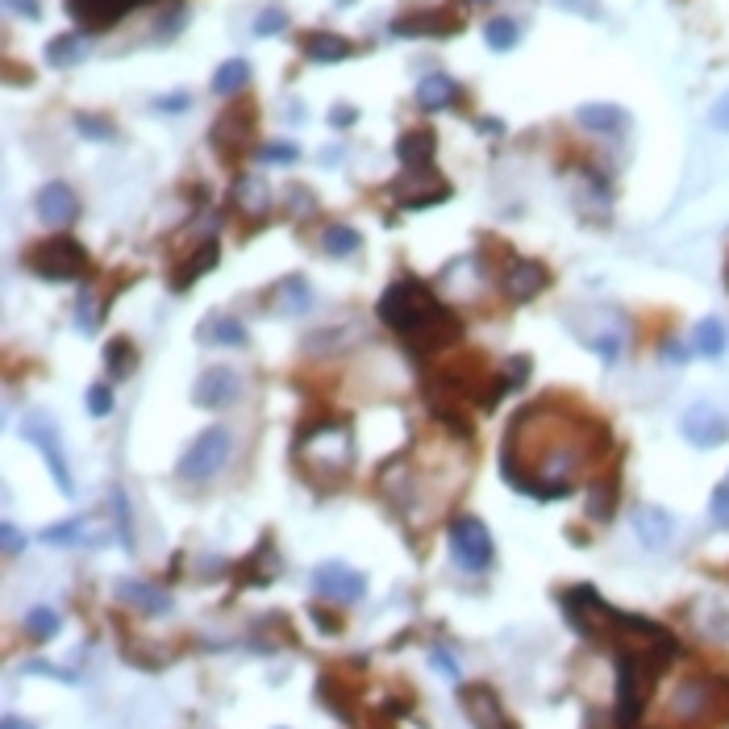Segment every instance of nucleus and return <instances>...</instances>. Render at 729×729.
Segmentation results:
<instances>
[{
    "label": "nucleus",
    "instance_id": "obj_1",
    "mask_svg": "<svg viewBox=\"0 0 729 729\" xmlns=\"http://www.w3.org/2000/svg\"><path fill=\"white\" fill-rule=\"evenodd\" d=\"M609 450V425L563 397H542L525 404L509 425L500 442V475L513 493L550 505L575 493L580 475L588 467L596 471Z\"/></svg>",
    "mask_w": 729,
    "mask_h": 729
},
{
    "label": "nucleus",
    "instance_id": "obj_2",
    "mask_svg": "<svg viewBox=\"0 0 729 729\" xmlns=\"http://www.w3.org/2000/svg\"><path fill=\"white\" fill-rule=\"evenodd\" d=\"M376 317L384 330L397 333V342L413 359H434L463 342V317L447 301H438V292L417 276H400L388 283Z\"/></svg>",
    "mask_w": 729,
    "mask_h": 729
},
{
    "label": "nucleus",
    "instance_id": "obj_3",
    "mask_svg": "<svg viewBox=\"0 0 729 729\" xmlns=\"http://www.w3.org/2000/svg\"><path fill=\"white\" fill-rule=\"evenodd\" d=\"M422 384L447 392V397H454L459 404H475L479 413H493L496 404L513 392L505 367H493L479 351H463L459 359L442 363L438 372H429Z\"/></svg>",
    "mask_w": 729,
    "mask_h": 729
},
{
    "label": "nucleus",
    "instance_id": "obj_4",
    "mask_svg": "<svg viewBox=\"0 0 729 729\" xmlns=\"http://www.w3.org/2000/svg\"><path fill=\"white\" fill-rule=\"evenodd\" d=\"M22 267L29 276H38V280H47V283H84L93 276V255L84 251L80 238L54 230V234L38 238V242L25 246Z\"/></svg>",
    "mask_w": 729,
    "mask_h": 729
},
{
    "label": "nucleus",
    "instance_id": "obj_5",
    "mask_svg": "<svg viewBox=\"0 0 729 729\" xmlns=\"http://www.w3.org/2000/svg\"><path fill=\"white\" fill-rule=\"evenodd\" d=\"M230 450H234L230 429H226V425H209V429H201V434L192 438V447L180 454L175 475H180L184 484H205V479H212L217 471L226 467Z\"/></svg>",
    "mask_w": 729,
    "mask_h": 729
},
{
    "label": "nucleus",
    "instance_id": "obj_6",
    "mask_svg": "<svg viewBox=\"0 0 729 729\" xmlns=\"http://www.w3.org/2000/svg\"><path fill=\"white\" fill-rule=\"evenodd\" d=\"M392 201L400 209L417 212V209H434V205H447L450 201V180L438 175L434 163H417V167H404L397 180L388 184Z\"/></svg>",
    "mask_w": 729,
    "mask_h": 729
},
{
    "label": "nucleus",
    "instance_id": "obj_7",
    "mask_svg": "<svg viewBox=\"0 0 729 729\" xmlns=\"http://www.w3.org/2000/svg\"><path fill=\"white\" fill-rule=\"evenodd\" d=\"M22 438L29 447L42 450V459H47L50 467V479L59 484V493L63 496H75V479H71V467H68V454H63V442H59V425L50 413L42 409H29L22 417Z\"/></svg>",
    "mask_w": 729,
    "mask_h": 729
},
{
    "label": "nucleus",
    "instance_id": "obj_8",
    "mask_svg": "<svg viewBox=\"0 0 729 729\" xmlns=\"http://www.w3.org/2000/svg\"><path fill=\"white\" fill-rule=\"evenodd\" d=\"M354 667H363V659L354 663H330L317 676V705L333 713L338 721H359V683H354Z\"/></svg>",
    "mask_w": 729,
    "mask_h": 729
},
{
    "label": "nucleus",
    "instance_id": "obj_9",
    "mask_svg": "<svg viewBox=\"0 0 729 729\" xmlns=\"http://www.w3.org/2000/svg\"><path fill=\"white\" fill-rule=\"evenodd\" d=\"M255 130H259V109L251 100H230V109L212 125V146L221 155H230V159H242L246 150H259L255 138H251Z\"/></svg>",
    "mask_w": 729,
    "mask_h": 729
},
{
    "label": "nucleus",
    "instance_id": "obj_10",
    "mask_svg": "<svg viewBox=\"0 0 729 729\" xmlns=\"http://www.w3.org/2000/svg\"><path fill=\"white\" fill-rule=\"evenodd\" d=\"M450 555H454V563L463 567V571H471V575L488 571V567H493V534H488V525L479 518L450 521Z\"/></svg>",
    "mask_w": 729,
    "mask_h": 729
},
{
    "label": "nucleus",
    "instance_id": "obj_11",
    "mask_svg": "<svg viewBox=\"0 0 729 729\" xmlns=\"http://www.w3.org/2000/svg\"><path fill=\"white\" fill-rule=\"evenodd\" d=\"M467 25V13L459 4H442V9H417V13H404L388 25L392 38H454L459 29Z\"/></svg>",
    "mask_w": 729,
    "mask_h": 729
},
{
    "label": "nucleus",
    "instance_id": "obj_12",
    "mask_svg": "<svg viewBox=\"0 0 729 729\" xmlns=\"http://www.w3.org/2000/svg\"><path fill=\"white\" fill-rule=\"evenodd\" d=\"M459 705H463V713H467V721L475 729H521L509 717V708H505L493 683H463L459 688Z\"/></svg>",
    "mask_w": 729,
    "mask_h": 729
},
{
    "label": "nucleus",
    "instance_id": "obj_13",
    "mask_svg": "<svg viewBox=\"0 0 729 729\" xmlns=\"http://www.w3.org/2000/svg\"><path fill=\"white\" fill-rule=\"evenodd\" d=\"M680 429H683V438L701 450H713V447H721V442H729V417L713 400H692V404L683 409Z\"/></svg>",
    "mask_w": 729,
    "mask_h": 729
},
{
    "label": "nucleus",
    "instance_id": "obj_14",
    "mask_svg": "<svg viewBox=\"0 0 729 729\" xmlns=\"http://www.w3.org/2000/svg\"><path fill=\"white\" fill-rule=\"evenodd\" d=\"M313 592H317L321 600H333V605H354V600H363V592H367V575L347 563H338V559H330V563L313 567Z\"/></svg>",
    "mask_w": 729,
    "mask_h": 729
},
{
    "label": "nucleus",
    "instance_id": "obj_15",
    "mask_svg": "<svg viewBox=\"0 0 729 729\" xmlns=\"http://www.w3.org/2000/svg\"><path fill=\"white\" fill-rule=\"evenodd\" d=\"M500 288H505V296L513 301V305H530V301H538L542 292L550 288V267L538 259H509V267L500 271Z\"/></svg>",
    "mask_w": 729,
    "mask_h": 729
},
{
    "label": "nucleus",
    "instance_id": "obj_16",
    "mask_svg": "<svg viewBox=\"0 0 729 729\" xmlns=\"http://www.w3.org/2000/svg\"><path fill=\"white\" fill-rule=\"evenodd\" d=\"M142 4H150V0H68V13L80 22V34L84 29L100 34V29H113L121 17L138 13Z\"/></svg>",
    "mask_w": 729,
    "mask_h": 729
},
{
    "label": "nucleus",
    "instance_id": "obj_17",
    "mask_svg": "<svg viewBox=\"0 0 729 729\" xmlns=\"http://www.w3.org/2000/svg\"><path fill=\"white\" fill-rule=\"evenodd\" d=\"M34 212H38V221L47 230H68L71 221L80 217V196L63 180H50V184L34 192Z\"/></svg>",
    "mask_w": 729,
    "mask_h": 729
},
{
    "label": "nucleus",
    "instance_id": "obj_18",
    "mask_svg": "<svg viewBox=\"0 0 729 729\" xmlns=\"http://www.w3.org/2000/svg\"><path fill=\"white\" fill-rule=\"evenodd\" d=\"M242 397V376H238L234 367H205L201 379L192 384V400H196V409H226V404H234Z\"/></svg>",
    "mask_w": 729,
    "mask_h": 729
},
{
    "label": "nucleus",
    "instance_id": "obj_19",
    "mask_svg": "<svg viewBox=\"0 0 729 729\" xmlns=\"http://www.w3.org/2000/svg\"><path fill=\"white\" fill-rule=\"evenodd\" d=\"M230 575H234V588H267L276 575H280V555H276V538L271 534H263L259 546L242 559V563L230 567Z\"/></svg>",
    "mask_w": 729,
    "mask_h": 729
},
{
    "label": "nucleus",
    "instance_id": "obj_20",
    "mask_svg": "<svg viewBox=\"0 0 729 729\" xmlns=\"http://www.w3.org/2000/svg\"><path fill=\"white\" fill-rule=\"evenodd\" d=\"M617 505H621V467L612 459L605 471H592V484H588V518L596 525L617 518Z\"/></svg>",
    "mask_w": 729,
    "mask_h": 729
},
{
    "label": "nucleus",
    "instance_id": "obj_21",
    "mask_svg": "<svg viewBox=\"0 0 729 729\" xmlns=\"http://www.w3.org/2000/svg\"><path fill=\"white\" fill-rule=\"evenodd\" d=\"M217 259H221V238L209 234L205 242H201V246H196V251H192L189 259H180V267L171 271V280H167V283H171V292H175V296H184L192 283L209 276L212 267H217Z\"/></svg>",
    "mask_w": 729,
    "mask_h": 729
},
{
    "label": "nucleus",
    "instance_id": "obj_22",
    "mask_svg": "<svg viewBox=\"0 0 729 729\" xmlns=\"http://www.w3.org/2000/svg\"><path fill=\"white\" fill-rule=\"evenodd\" d=\"M196 342H201V347H238V351H242V347L251 342V333H246V326H242L238 317L217 308V313H209V317L196 326Z\"/></svg>",
    "mask_w": 729,
    "mask_h": 729
},
{
    "label": "nucleus",
    "instance_id": "obj_23",
    "mask_svg": "<svg viewBox=\"0 0 729 729\" xmlns=\"http://www.w3.org/2000/svg\"><path fill=\"white\" fill-rule=\"evenodd\" d=\"M671 530H676V518H671L667 509H659V505H642V509H634V534L646 550L671 546Z\"/></svg>",
    "mask_w": 729,
    "mask_h": 729
},
{
    "label": "nucleus",
    "instance_id": "obj_24",
    "mask_svg": "<svg viewBox=\"0 0 729 729\" xmlns=\"http://www.w3.org/2000/svg\"><path fill=\"white\" fill-rule=\"evenodd\" d=\"M575 121H580L588 134H605V138H617L621 130H630V113H625L621 105H605V100L580 105V109H575Z\"/></svg>",
    "mask_w": 729,
    "mask_h": 729
},
{
    "label": "nucleus",
    "instance_id": "obj_25",
    "mask_svg": "<svg viewBox=\"0 0 729 729\" xmlns=\"http://www.w3.org/2000/svg\"><path fill=\"white\" fill-rule=\"evenodd\" d=\"M118 600H125V605H134V609H142L146 617H167V612L175 609L171 605V596H167L163 588H155V584H142V580H118Z\"/></svg>",
    "mask_w": 729,
    "mask_h": 729
},
{
    "label": "nucleus",
    "instance_id": "obj_26",
    "mask_svg": "<svg viewBox=\"0 0 729 729\" xmlns=\"http://www.w3.org/2000/svg\"><path fill=\"white\" fill-rule=\"evenodd\" d=\"M267 296H280V305L271 308L280 317H305L308 308H313V288H308L305 276H283Z\"/></svg>",
    "mask_w": 729,
    "mask_h": 729
},
{
    "label": "nucleus",
    "instance_id": "obj_27",
    "mask_svg": "<svg viewBox=\"0 0 729 729\" xmlns=\"http://www.w3.org/2000/svg\"><path fill=\"white\" fill-rule=\"evenodd\" d=\"M301 54H305L308 63H342V59L354 54V42H347L342 34H330V29H326V34L317 29V34H305V38H301Z\"/></svg>",
    "mask_w": 729,
    "mask_h": 729
},
{
    "label": "nucleus",
    "instance_id": "obj_28",
    "mask_svg": "<svg viewBox=\"0 0 729 729\" xmlns=\"http://www.w3.org/2000/svg\"><path fill=\"white\" fill-rule=\"evenodd\" d=\"M454 100H463V88L450 80L447 71H429L422 84H417V105L438 113V109H450Z\"/></svg>",
    "mask_w": 729,
    "mask_h": 729
},
{
    "label": "nucleus",
    "instance_id": "obj_29",
    "mask_svg": "<svg viewBox=\"0 0 729 729\" xmlns=\"http://www.w3.org/2000/svg\"><path fill=\"white\" fill-rule=\"evenodd\" d=\"M434 155H438V134H434V130H404V134L397 138L400 167L434 163Z\"/></svg>",
    "mask_w": 729,
    "mask_h": 729
},
{
    "label": "nucleus",
    "instance_id": "obj_30",
    "mask_svg": "<svg viewBox=\"0 0 729 729\" xmlns=\"http://www.w3.org/2000/svg\"><path fill=\"white\" fill-rule=\"evenodd\" d=\"M88 50H93L88 34H59L47 42V63L50 68H75L88 59Z\"/></svg>",
    "mask_w": 729,
    "mask_h": 729
},
{
    "label": "nucleus",
    "instance_id": "obj_31",
    "mask_svg": "<svg viewBox=\"0 0 729 729\" xmlns=\"http://www.w3.org/2000/svg\"><path fill=\"white\" fill-rule=\"evenodd\" d=\"M105 367H109V384L130 379L138 372V347L130 338H109L105 342Z\"/></svg>",
    "mask_w": 729,
    "mask_h": 729
},
{
    "label": "nucleus",
    "instance_id": "obj_32",
    "mask_svg": "<svg viewBox=\"0 0 729 729\" xmlns=\"http://www.w3.org/2000/svg\"><path fill=\"white\" fill-rule=\"evenodd\" d=\"M726 347H729V333L721 317H705V321L692 330V351L701 354V359H721Z\"/></svg>",
    "mask_w": 729,
    "mask_h": 729
},
{
    "label": "nucleus",
    "instance_id": "obj_33",
    "mask_svg": "<svg viewBox=\"0 0 729 729\" xmlns=\"http://www.w3.org/2000/svg\"><path fill=\"white\" fill-rule=\"evenodd\" d=\"M251 84V63L246 59H230V63H221L217 75H212V96H238L242 88Z\"/></svg>",
    "mask_w": 729,
    "mask_h": 729
},
{
    "label": "nucleus",
    "instance_id": "obj_34",
    "mask_svg": "<svg viewBox=\"0 0 729 729\" xmlns=\"http://www.w3.org/2000/svg\"><path fill=\"white\" fill-rule=\"evenodd\" d=\"M59 630H63V617L50 609V605H34V609L25 612V634L34 637V642H50Z\"/></svg>",
    "mask_w": 729,
    "mask_h": 729
},
{
    "label": "nucleus",
    "instance_id": "obj_35",
    "mask_svg": "<svg viewBox=\"0 0 729 729\" xmlns=\"http://www.w3.org/2000/svg\"><path fill=\"white\" fill-rule=\"evenodd\" d=\"M484 42H488V50H496V54H509V50L521 42V25L513 22V17H493V22L484 25Z\"/></svg>",
    "mask_w": 729,
    "mask_h": 729
},
{
    "label": "nucleus",
    "instance_id": "obj_36",
    "mask_svg": "<svg viewBox=\"0 0 729 729\" xmlns=\"http://www.w3.org/2000/svg\"><path fill=\"white\" fill-rule=\"evenodd\" d=\"M359 246H363V238H359V230H351V226H326V230H321V251L333 255V259H347Z\"/></svg>",
    "mask_w": 729,
    "mask_h": 729
},
{
    "label": "nucleus",
    "instance_id": "obj_37",
    "mask_svg": "<svg viewBox=\"0 0 729 729\" xmlns=\"http://www.w3.org/2000/svg\"><path fill=\"white\" fill-rule=\"evenodd\" d=\"M105 313H109V308H105V301H100V292L80 288V296H75V326H80L84 333H93Z\"/></svg>",
    "mask_w": 729,
    "mask_h": 729
},
{
    "label": "nucleus",
    "instance_id": "obj_38",
    "mask_svg": "<svg viewBox=\"0 0 729 729\" xmlns=\"http://www.w3.org/2000/svg\"><path fill=\"white\" fill-rule=\"evenodd\" d=\"M109 505H113V518H118V542L134 555V546H138V542H134V518H130V496H125L121 484L109 493Z\"/></svg>",
    "mask_w": 729,
    "mask_h": 729
},
{
    "label": "nucleus",
    "instance_id": "obj_39",
    "mask_svg": "<svg viewBox=\"0 0 729 729\" xmlns=\"http://www.w3.org/2000/svg\"><path fill=\"white\" fill-rule=\"evenodd\" d=\"M80 534H84V518H68V521L47 525V530H42V542H47V546H75Z\"/></svg>",
    "mask_w": 729,
    "mask_h": 729
},
{
    "label": "nucleus",
    "instance_id": "obj_40",
    "mask_svg": "<svg viewBox=\"0 0 729 729\" xmlns=\"http://www.w3.org/2000/svg\"><path fill=\"white\" fill-rule=\"evenodd\" d=\"M75 130L84 134V138L93 142H113L118 138V125L109 118H93V113H75Z\"/></svg>",
    "mask_w": 729,
    "mask_h": 729
},
{
    "label": "nucleus",
    "instance_id": "obj_41",
    "mask_svg": "<svg viewBox=\"0 0 729 729\" xmlns=\"http://www.w3.org/2000/svg\"><path fill=\"white\" fill-rule=\"evenodd\" d=\"M584 347H592L612 367L621 359V351H625V333H592V338H584Z\"/></svg>",
    "mask_w": 729,
    "mask_h": 729
},
{
    "label": "nucleus",
    "instance_id": "obj_42",
    "mask_svg": "<svg viewBox=\"0 0 729 729\" xmlns=\"http://www.w3.org/2000/svg\"><path fill=\"white\" fill-rule=\"evenodd\" d=\"M25 676H47V680H63V683H80V671H68V667H54L47 659H29L22 663Z\"/></svg>",
    "mask_w": 729,
    "mask_h": 729
},
{
    "label": "nucleus",
    "instance_id": "obj_43",
    "mask_svg": "<svg viewBox=\"0 0 729 729\" xmlns=\"http://www.w3.org/2000/svg\"><path fill=\"white\" fill-rule=\"evenodd\" d=\"M84 404H88L93 417H109V413H113V384H93Z\"/></svg>",
    "mask_w": 729,
    "mask_h": 729
},
{
    "label": "nucleus",
    "instance_id": "obj_44",
    "mask_svg": "<svg viewBox=\"0 0 729 729\" xmlns=\"http://www.w3.org/2000/svg\"><path fill=\"white\" fill-rule=\"evenodd\" d=\"M708 513H713V525H717V530H729V475L717 484V488H713Z\"/></svg>",
    "mask_w": 729,
    "mask_h": 729
},
{
    "label": "nucleus",
    "instance_id": "obj_45",
    "mask_svg": "<svg viewBox=\"0 0 729 729\" xmlns=\"http://www.w3.org/2000/svg\"><path fill=\"white\" fill-rule=\"evenodd\" d=\"M283 29H288V13L283 9H263L259 17H255V34L259 38H276Z\"/></svg>",
    "mask_w": 729,
    "mask_h": 729
},
{
    "label": "nucleus",
    "instance_id": "obj_46",
    "mask_svg": "<svg viewBox=\"0 0 729 729\" xmlns=\"http://www.w3.org/2000/svg\"><path fill=\"white\" fill-rule=\"evenodd\" d=\"M259 159H271V163H296L301 150L288 146V142H271V146H259Z\"/></svg>",
    "mask_w": 729,
    "mask_h": 729
},
{
    "label": "nucleus",
    "instance_id": "obj_47",
    "mask_svg": "<svg viewBox=\"0 0 729 729\" xmlns=\"http://www.w3.org/2000/svg\"><path fill=\"white\" fill-rule=\"evenodd\" d=\"M0 542H4V555H9V559H17V555L25 550V534L13 525V521H4V525H0Z\"/></svg>",
    "mask_w": 729,
    "mask_h": 729
},
{
    "label": "nucleus",
    "instance_id": "obj_48",
    "mask_svg": "<svg viewBox=\"0 0 729 729\" xmlns=\"http://www.w3.org/2000/svg\"><path fill=\"white\" fill-rule=\"evenodd\" d=\"M308 612H313V621H317V630H326V634H342V617L330 609H321V600H313L308 605Z\"/></svg>",
    "mask_w": 729,
    "mask_h": 729
},
{
    "label": "nucleus",
    "instance_id": "obj_49",
    "mask_svg": "<svg viewBox=\"0 0 729 729\" xmlns=\"http://www.w3.org/2000/svg\"><path fill=\"white\" fill-rule=\"evenodd\" d=\"M429 659H434V667H438L447 680H459V663H454V655H450L447 646H434V651H429Z\"/></svg>",
    "mask_w": 729,
    "mask_h": 729
},
{
    "label": "nucleus",
    "instance_id": "obj_50",
    "mask_svg": "<svg viewBox=\"0 0 729 729\" xmlns=\"http://www.w3.org/2000/svg\"><path fill=\"white\" fill-rule=\"evenodd\" d=\"M559 9H567V13H575V17H600V4L596 0H555Z\"/></svg>",
    "mask_w": 729,
    "mask_h": 729
},
{
    "label": "nucleus",
    "instance_id": "obj_51",
    "mask_svg": "<svg viewBox=\"0 0 729 729\" xmlns=\"http://www.w3.org/2000/svg\"><path fill=\"white\" fill-rule=\"evenodd\" d=\"M708 121H713V130H726L729 134V93L708 109Z\"/></svg>",
    "mask_w": 729,
    "mask_h": 729
},
{
    "label": "nucleus",
    "instance_id": "obj_52",
    "mask_svg": "<svg viewBox=\"0 0 729 729\" xmlns=\"http://www.w3.org/2000/svg\"><path fill=\"white\" fill-rule=\"evenodd\" d=\"M155 109H163V113H184V109H189V93L159 96V100H155Z\"/></svg>",
    "mask_w": 729,
    "mask_h": 729
},
{
    "label": "nucleus",
    "instance_id": "obj_53",
    "mask_svg": "<svg viewBox=\"0 0 729 729\" xmlns=\"http://www.w3.org/2000/svg\"><path fill=\"white\" fill-rule=\"evenodd\" d=\"M13 13H22L25 22H42V4L38 0H9Z\"/></svg>",
    "mask_w": 729,
    "mask_h": 729
},
{
    "label": "nucleus",
    "instance_id": "obj_54",
    "mask_svg": "<svg viewBox=\"0 0 729 729\" xmlns=\"http://www.w3.org/2000/svg\"><path fill=\"white\" fill-rule=\"evenodd\" d=\"M330 121L338 125V130H347V125H354V121H359V109H351V105H338V109L330 113Z\"/></svg>",
    "mask_w": 729,
    "mask_h": 729
},
{
    "label": "nucleus",
    "instance_id": "obj_55",
    "mask_svg": "<svg viewBox=\"0 0 729 729\" xmlns=\"http://www.w3.org/2000/svg\"><path fill=\"white\" fill-rule=\"evenodd\" d=\"M659 351H663V359H671L676 367H680L683 359H688V351H683L680 342H671V338H663V347H659Z\"/></svg>",
    "mask_w": 729,
    "mask_h": 729
},
{
    "label": "nucleus",
    "instance_id": "obj_56",
    "mask_svg": "<svg viewBox=\"0 0 729 729\" xmlns=\"http://www.w3.org/2000/svg\"><path fill=\"white\" fill-rule=\"evenodd\" d=\"M475 130H484V134H493V138H500V134H505V121H496V118H479V121H475Z\"/></svg>",
    "mask_w": 729,
    "mask_h": 729
},
{
    "label": "nucleus",
    "instance_id": "obj_57",
    "mask_svg": "<svg viewBox=\"0 0 729 729\" xmlns=\"http://www.w3.org/2000/svg\"><path fill=\"white\" fill-rule=\"evenodd\" d=\"M0 729H38L34 726V721H25V717H13V713H9V717H4V726Z\"/></svg>",
    "mask_w": 729,
    "mask_h": 729
},
{
    "label": "nucleus",
    "instance_id": "obj_58",
    "mask_svg": "<svg viewBox=\"0 0 729 729\" xmlns=\"http://www.w3.org/2000/svg\"><path fill=\"white\" fill-rule=\"evenodd\" d=\"M471 4H488V0H471Z\"/></svg>",
    "mask_w": 729,
    "mask_h": 729
},
{
    "label": "nucleus",
    "instance_id": "obj_59",
    "mask_svg": "<svg viewBox=\"0 0 729 729\" xmlns=\"http://www.w3.org/2000/svg\"><path fill=\"white\" fill-rule=\"evenodd\" d=\"M338 4H354V0H338Z\"/></svg>",
    "mask_w": 729,
    "mask_h": 729
},
{
    "label": "nucleus",
    "instance_id": "obj_60",
    "mask_svg": "<svg viewBox=\"0 0 729 729\" xmlns=\"http://www.w3.org/2000/svg\"><path fill=\"white\" fill-rule=\"evenodd\" d=\"M726 288H729V267H726Z\"/></svg>",
    "mask_w": 729,
    "mask_h": 729
}]
</instances>
